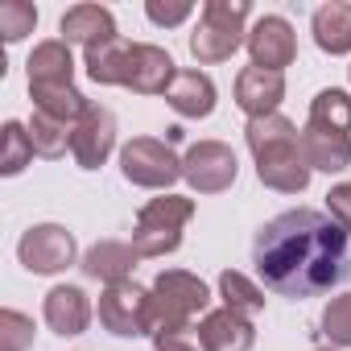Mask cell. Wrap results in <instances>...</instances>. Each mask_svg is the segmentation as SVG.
<instances>
[{
    "label": "cell",
    "instance_id": "603a6c76",
    "mask_svg": "<svg viewBox=\"0 0 351 351\" xmlns=\"http://www.w3.org/2000/svg\"><path fill=\"white\" fill-rule=\"evenodd\" d=\"M29 99H34V112L50 116V120H62V124H79L91 108V99L71 83V87H29Z\"/></svg>",
    "mask_w": 351,
    "mask_h": 351
},
{
    "label": "cell",
    "instance_id": "cb8c5ba5",
    "mask_svg": "<svg viewBox=\"0 0 351 351\" xmlns=\"http://www.w3.org/2000/svg\"><path fill=\"white\" fill-rule=\"evenodd\" d=\"M306 124L326 128V132H347V136H351V95L339 91V87L318 91L314 104H310V120H306Z\"/></svg>",
    "mask_w": 351,
    "mask_h": 351
},
{
    "label": "cell",
    "instance_id": "44dd1931",
    "mask_svg": "<svg viewBox=\"0 0 351 351\" xmlns=\"http://www.w3.org/2000/svg\"><path fill=\"white\" fill-rule=\"evenodd\" d=\"M25 71H29V87H71V79H75V54H71V46L62 38H50V42L34 46Z\"/></svg>",
    "mask_w": 351,
    "mask_h": 351
},
{
    "label": "cell",
    "instance_id": "83f0119b",
    "mask_svg": "<svg viewBox=\"0 0 351 351\" xmlns=\"http://www.w3.org/2000/svg\"><path fill=\"white\" fill-rule=\"evenodd\" d=\"M38 29V5H29V0H5L0 5V34H5V42H21Z\"/></svg>",
    "mask_w": 351,
    "mask_h": 351
},
{
    "label": "cell",
    "instance_id": "484cf974",
    "mask_svg": "<svg viewBox=\"0 0 351 351\" xmlns=\"http://www.w3.org/2000/svg\"><path fill=\"white\" fill-rule=\"evenodd\" d=\"M29 141H34V153L38 157H62L66 149H71V136H75V128L71 124H62V120H50V116H42V112H34L29 116Z\"/></svg>",
    "mask_w": 351,
    "mask_h": 351
},
{
    "label": "cell",
    "instance_id": "3957f363",
    "mask_svg": "<svg viewBox=\"0 0 351 351\" xmlns=\"http://www.w3.org/2000/svg\"><path fill=\"white\" fill-rule=\"evenodd\" d=\"M207 306H211V289L203 277H195L186 269H165V273H157V281L149 289V326H153V335L186 330V326H195L199 314H207Z\"/></svg>",
    "mask_w": 351,
    "mask_h": 351
},
{
    "label": "cell",
    "instance_id": "2e32d148",
    "mask_svg": "<svg viewBox=\"0 0 351 351\" xmlns=\"http://www.w3.org/2000/svg\"><path fill=\"white\" fill-rule=\"evenodd\" d=\"M42 314L54 335H83L91 326V298L79 285H54L42 302Z\"/></svg>",
    "mask_w": 351,
    "mask_h": 351
},
{
    "label": "cell",
    "instance_id": "ba28073f",
    "mask_svg": "<svg viewBox=\"0 0 351 351\" xmlns=\"http://www.w3.org/2000/svg\"><path fill=\"white\" fill-rule=\"evenodd\" d=\"M75 256H79V244L62 223H38L17 240V261L38 277H54V273L71 269Z\"/></svg>",
    "mask_w": 351,
    "mask_h": 351
},
{
    "label": "cell",
    "instance_id": "9c48e42d",
    "mask_svg": "<svg viewBox=\"0 0 351 351\" xmlns=\"http://www.w3.org/2000/svg\"><path fill=\"white\" fill-rule=\"evenodd\" d=\"M236 173H240V161H236L232 145H223V141H199L182 157V178L199 195H223V191H232Z\"/></svg>",
    "mask_w": 351,
    "mask_h": 351
},
{
    "label": "cell",
    "instance_id": "e0dca14e",
    "mask_svg": "<svg viewBox=\"0 0 351 351\" xmlns=\"http://www.w3.org/2000/svg\"><path fill=\"white\" fill-rule=\"evenodd\" d=\"M215 99H219V91H215L211 75H203V71H178V79L165 91V104L182 120H207L215 112Z\"/></svg>",
    "mask_w": 351,
    "mask_h": 351
},
{
    "label": "cell",
    "instance_id": "5bb4252c",
    "mask_svg": "<svg viewBox=\"0 0 351 351\" xmlns=\"http://www.w3.org/2000/svg\"><path fill=\"white\" fill-rule=\"evenodd\" d=\"M199 343H203V351H252L256 326H252V318H244V314H236V310L223 306V310L203 314Z\"/></svg>",
    "mask_w": 351,
    "mask_h": 351
},
{
    "label": "cell",
    "instance_id": "9a60e30c",
    "mask_svg": "<svg viewBox=\"0 0 351 351\" xmlns=\"http://www.w3.org/2000/svg\"><path fill=\"white\" fill-rule=\"evenodd\" d=\"M58 29H62V42L66 46H83V50L120 38L116 34V17L104 5H75V9H66L62 21H58Z\"/></svg>",
    "mask_w": 351,
    "mask_h": 351
},
{
    "label": "cell",
    "instance_id": "8fae6325",
    "mask_svg": "<svg viewBox=\"0 0 351 351\" xmlns=\"http://www.w3.org/2000/svg\"><path fill=\"white\" fill-rule=\"evenodd\" d=\"M116 149V116L104 108V104H91L87 116L75 124V136H71V153L79 161V169H99Z\"/></svg>",
    "mask_w": 351,
    "mask_h": 351
},
{
    "label": "cell",
    "instance_id": "1f68e13d",
    "mask_svg": "<svg viewBox=\"0 0 351 351\" xmlns=\"http://www.w3.org/2000/svg\"><path fill=\"white\" fill-rule=\"evenodd\" d=\"M153 351H203V343H199V326L153 335Z\"/></svg>",
    "mask_w": 351,
    "mask_h": 351
},
{
    "label": "cell",
    "instance_id": "4fadbf2b",
    "mask_svg": "<svg viewBox=\"0 0 351 351\" xmlns=\"http://www.w3.org/2000/svg\"><path fill=\"white\" fill-rule=\"evenodd\" d=\"M173 79H178V66H173V58L161 46H153V42H136L132 46L128 91H136V95H165Z\"/></svg>",
    "mask_w": 351,
    "mask_h": 351
},
{
    "label": "cell",
    "instance_id": "7a4b0ae2",
    "mask_svg": "<svg viewBox=\"0 0 351 351\" xmlns=\"http://www.w3.org/2000/svg\"><path fill=\"white\" fill-rule=\"evenodd\" d=\"M298 136L302 132L281 112L244 124V141H248V149L256 157V178H261V186L281 191V195H302L310 186V173L314 169L306 165Z\"/></svg>",
    "mask_w": 351,
    "mask_h": 351
},
{
    "label": "cell",
    "instance_id": "836d02e7",
    "mask_svg": "<svg viewBox=\"0 0 351 351\" xmlns=\"http://www.w3.org/2000/svg\"><path fill=\"white\" fill-rule=\"evenodd\" d=\"M314 351H339V347H314Z\"/></svg>",
    "mask_w": 351,
    "mask_h": 351
},
{
    "label": "cell",
    "instance_id": "4dcf8cb0",
    "mask_svg": "<svg viewBox=\"0 0 351 351\" xmlns=\"http://www.w3.org/2000/svg\"><path fill=\"white\" fill-rule=\"evenodd\" d=\"M195 13V5H191V0H173V5H161V0H149V5H145V17L153 21V25H182L186 17Z\"/></svg>",
    "mask_w": 351,
    "mask_h": 351
},
{
    "label": "cell",
    "instance_id": "ac0fdd59",
    "mask_svg": "<svg viewBox=\"0 0 351 351\" xmlns=\"http://www.w3.org/2000/svg\"><path fill=\"white\" fill-rule=\"evenodd\" d=\"M141 252L132 244H120V240H99L83 252V273L91 281H104V285H116V281H132V269H136Z\"/></svg>",
    "mask_w": 351,
    "mask_h": 351
},
{
    "label": "cell",
    "instance_id": "ffe728a7",
    "mask_svg": "<svg viewBox=\"0 0 351 351\" xmlns=\"http://www.w3.org/2000/svg\"><path fill=\"white\" fill-rule=\"evenodd\" d=\"M310 34H314V46L330 58L339 54H351V5L347 0H326V5L314 9L310 17Z\"/></svg>",
    "mask_w": 351,
    "mask_h": 351
},
{
    "label": "cell",
    "instance_id": "7402d4cb",
    "mask_svg": "<svg viewBox=\"0 0 351 351\" xmlns=\"http://www.w3.org/2000/svg\"><path fill=\"white\" fill-rule=\"evenodd\" d=\"M132 46H136V42L112 38V42H104V46H91V50H83L87 79H91V83H99V87H128V62H132Z\"/></svg>",
    "mask_w": 351,
    "mask_h": 351
},
{
    "label": "cell",
    "instance_id": "8992f818",
    "mask_svg": "<svg viewBox=\"0 0 351 351\" xmlns=\"http://www.w3.org/2000/svg\"><path fill=\"white\" fill-rule=\"evenodd\" d=\"M120 173H124L132 186H145V191H169L173 182L182 178V157L173 153L169 141H157V136H132V141L120 149Z\"/></svg>",
    "mask_w": 351,
    "mask_h": 351
},
{
    "label": "cell",
    "instance_id": "d6986e66",
    "mask_svg": "<svg viewBox=\"0 0 351 351\" xmlns=\"http://www.w3.org/2000/svg\"><path fill=\"white\" fill-rule=\"evenodd\" d=\"M298 145H302V157H306L310 169L339 173V169L351 165V136L347 132H326V128L306 124L302 136H298Z\"/></svg>",
    "mask_w": 351,
    "mask_h": 351
},
{
    "label": "cell",
    "instance_id": "d4e9b609",
    "mask_svg": "<svg viewBox=\"0 0 351 351\" xmlns=\"http://www.w3.org/2000/svg\"><path fill=\"white\" fill-rule=\"evenodd\" d=\"M219 298H223L228 310H236L244 318H252V314L265 310V289L256 281H248L244 273H236V269H223L219 273Z\"/></svg>",
    "mask_w": 351,
    "mask_h": 351
},
{
    "label": "cell",
    "instance_id": "6da1fadb",
    "mask_svg": "<svg viewBox=\"0 0 351 351\" xmlns=\"http://www.w3.org/2000/svg\"><path fill=\"white\" fill-rule=\"evenodd\" d=\"M252 265L265 289L281 298H318L351 273L347 232L326 211L293 207L256 232Z\"/></svg>",
    "mask_w": 351,
    "mask_h": 351
},
{
    "label": "cell",
    "instance_id": "52a82bcc",
    "mask_svg": "<svg viewBox=\"0 0 351 351\" xmlns=\"http://www.w3.org/2000/svg\"><path fill=\"white\" fill-rule=\"evenodd\" d=\"M99 326L112 330L116 339L153 335V326H149V289H141L136 281L104 285V293H99Z\"/></svg>",
    "mask_w": 351,
    "mask_h": 351
},
{
    "label": "cell",
    "instance_id": "f546056e",
    "mask_svg": "<svg viewBox=\"0 0 351 351\" xmlns=\"http://www.w3.org/2000/svg\"><path fill=\"white\" fill-rule=\"evenodd\" d=\"M0 347L5 351L34 347V318H25L17 310H0Z\"/></svg>",
    "mask_w": 351,
    "mask_h": 351
},
{
    "label": "cell",
    "instance_id": "f1b7e54d",
    "mask_svg": "<svg viewBox=\"0 0 351 351\" xmlns=\"http://www.w3.org/2000/svg\"><path fill=\"white\" fill-rule=\"evenodd\" d=\"M322 335L335 347H351V293L330 298V306L322 310Z\"/></svg>",
    "mask_w": 351,
    "mask_h": 351
},
{
    "label": "cell",
    "instance_id": "d6a6232c",
    "mask_svg": "<svg viewBox=\"0 0 351 351\" xmlns=\"http://www.w3.org/2000/svg\"><path fill=\"white\" fill-rule=\"evenodd\" d=\"M326 215L351 236V182H339V186H330V195H326Z\"/></svg>",
    "mask_w": 351,
    "mask_h": 351
},
{
    "label": "cell",
    "instance_id": "5b68a950",
    "mask_svg": "<svg viewBox=\"0 0 351 351\" xmlns=\"http://www.w3.org/2000/svg\"><path fill=\"white\" fill-rule=\"evenodd\" d=\"M195 219V199H182V195H161V199H149L132 223V248L145 256V261H157V256H169L178 252L182 244V228Z\"/></svg>",
    "mask_w": 351,
    "mask_h": 351
},
{
    "label": "cell",
    "instance_id": "277c9868",
    "mask_svg": "<svg viewBox=\"0 0 351 351\" xmlns=\"http://www.w3.org/2000/svg\"><path fill=\"white\" fill-rule=\"evenodd\" d=\"M248 17H252V5L248 0H207L203 13H199V25L191 34V54L195 62L203 66H215V62H228L244 42H248Z\"/></svg>",
    "mask_w": 351,
    "mask_h": 351
},
{
    "label": "cell",
    "instance_id": "7c38bea8",
    "mask_svg": "<svg viewBox=\"0 0 351 351\" xmlns=\"http://www.w3.org/2000/svg\"><path fill=\"white\" fill-rule=\"evenodd\" d=\"M285 99V75L277 71H261V66H244L236 75V104L240 112H248V120L273 116Z\"/></svg>",
    "mask_w": 351,
    "mask_h": 351
},
{
    "label": "cell",
    "instance_id": "30bf717a",
    "mask_svg": "<svg viewBox=\"0 0 351 351\" xmlns=\"http://www.w3.org/2000/svg\"><path fill=\"white\" fill-rule=\"evenodd\" d=\"M248 54H252V66H261V71H285L293 58H298V34H293V25L285 21V17H277V13H265V17H256V25L248 29Z\"/></svg>",
    "mask_w": 351,
    "mask_h": 351
},
{
    "label": "cell",
    "instance_id": "4316f807",
    "mask_svg": "<svg viewBox=\"0 0 351 351\" xmlns=\"http://www.w3.org/2000/svg\"><path fill=\"white\" fill-rule=\"evenodd\" d=\"M29 161H34L29 128H25L21 120H9V124H5V149H0V173H5V178H17Z\"/></svg>",
    "mask_w": 351,
    "mask_h": 351
}]
</instances>
